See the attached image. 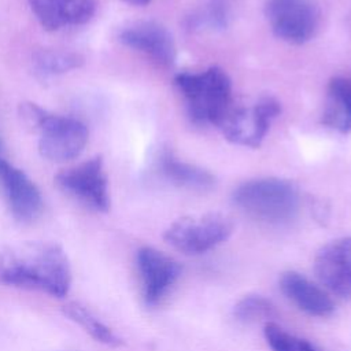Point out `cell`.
I'll use <instances>...</instances> for the list:
<instances>
[{
	"mask_svg": "<svg viewBox=\"0 0 351 351\" xmlns=\"http://www.w3.org/2000/svg\"><path fill=\"white\" fill-rule=\"evenodd\" d=\"M230 11L223 0H210L186 19V26L192 30L210 29L222 30L229 25Z\"/></svg>",
	"mask_w": 351,
	"mask_h": 351,
	"instance_id": "d6986e66",
	"label": "cell"
},
{
	"mask_svg": "<svg viewBox=\"0 0 351 351\" xmlns=\"http://www.w3.org/2000/svg\"><path fill=\"white\" fill-rule=\"evenodd\" d=\"M159 169L170 182L188 189L207 191L215 184V177L208 170L182 162L170 152L160 156Z\"/></svg>",
	"mask_w": 351,
	"mask_h": 351,
	"instance_id": "2e32d148",
	"label": "cell"
},
{
	"mask_svg": "<svg viewBox=\"0 0 351 351\" xmlns=\"http://www.w3.org/2000/svg\"><path fill=\"white\" fill-rule=\"evenodd\" d=\"M0 281L63 298L71 285V269L60 245L51 241H26L0 254Z\"/></svg>",
	"mask_w": 351,
	"mask_h": 351,
	"instance_id": "6da1fadb",
	"label": "cell"
},
{
	"mask_svg": "<svg viewBox=\"0 0 351 351\" xmlns=\"http://www.w3.org/2000/svg\"><path fill=\"white\" fill-rule=\"evenodd\" d=\"M0 189L18 221L32 222L41 214L43 197L36 184L3 158H0Z\"/></svg>",
	"mask_w": 351,
	"mask_h": 351,
	"instance_id": "8fae6325",
	"label": "cell"
},
{
	"mask_svg": "<svg viewBox=\"0 0 351 351\" xmlns=\"http://www.w3.org/2000/svg\"><path fill=\"white\" fill-rule=\"evenodd\" d=\"M233 314L243 322H256L261 319L269 322L276 315V307L269 299L261 295H247L234 304Z\"/></svg>",
	"mask_w": 351,
	"mask_h": 351,
	"instance_id": "44dd1931",
	"label": "cell"
},
{
	"mask_svg": "<svg viewBox=\"0 0 351 351\" xmlns=\"http://www.w3.org/2000/svg\"><path fill=\"white\" fill-rule=\"evenodd\" d=\"M265 14L274 36L295 45L310 41L321 25L315 0H267Z\"/></svg>",
	"mask_w": 351,
	"mask_h": 351,
	"instance_id": "5b68a950",
	"label": "cell"
},
{
	"mask_svg": "<svg viewBox=\"0 0 351 351\" xmlns=\"http://www.w3.org/2000/svg\"><path fill=\"white\" fill-rule=\"evenodd\" d=\"M174 84L195 123L219 128L233 108L230 78L217 66L196 73H180L174 77Z\"/></svg>",
	"mask_w": 351,
	"mask_h": 351,
	"instance_id": "7a4b0ae2",
	"label": "cell"
},
{
	"mask_svg": "<svg viewBox=\"0 0 351 351\" xmlns=\"http://www.w3.org/2000/svg\"><path fill=\"white\" fill-rule=\"evenodd\" d=\"M263 333L273 351H319L310 341L289 333L273 321L265 324Z\"/></svg>",
	"mask_w": 351,
	"mask_h": 351,
	"instance_id": "ffe728a7",
	"label": "cell"
},
{
	"mask_svg": "<svg viewBox=\"0 0 351 351\" xmlns=\"http://www.w3.org/2000/svg\"><path fill=\"white\" fill-rule=\"evenodd\" d=\"M32 12L48 32L81 26L89 22L97 8L96 0H27Z\"/></svg>",
	"mask_w": 351,
	"mask_h": 351,
	"instance_id": "4fadbf2b",
	"label": "cell"
},
{
	"mask_svg": "<svg viewBox=\"0 0 351 351\" xmlns=\"http://www.w3.org/2000/svg\"><path fill=\"white\" fill-rule=\"evenodd\" d=\"M232 199L245 215L271 225L292 221L300 207L298 186L276 177L245 181L233 191Z\"/></svg>",
	"mask_w": 351,
	"mask_h": 351,
	"instance_id": "3957f363",
	"label": "cell"
},
{
	"mask_svg": "<svg viewBox=\"0 0 351 351\" xmlns=\"http://www.w3.org/2000/svg\"><path fill=\"white\" fill-rule=\"evenodd\" d=\"M32 63L37 74L43 77H52L80 69L84 64V58L71 51L43 48L33 53Z\"/></svg>",
	"mask_w": 351,
	"mask_h": 351,
	"instance_id": "e0dca14e",
	"label": "cell"
},
{
	"mask_svg": "<svg viewBox=\"0 0 351 351\" xmlns=\"http://www.w3.org/2000/svg\"><path fill=\"white\" fill-rule=\"evenodd\" d=\"M36 130L40 132L41 156L52 162H64L78 156L88 143V129L81 121L55 115L47 110Z\"/></svg>",
	"mask_w": 351,
	"mask_h": 351,
	"instance_id": "ba28073f",
	"label": "cell"
},
{
	"mask_svg": "<svg viewBox=\"0 0 351 351\" xmlns=\"http://www.w3.org/2000/svg\"><path fill=\"white\" fill-rule=\"evenodd\" d=\"M233 232L232 221L219 213L189 215L174 221L165 232V240L186 255L204 254L223 243Z\"/></svg>",
	"mask_w": 351,
	"mask_h": 351,
	"instance_id": "277c9868",
	"label": "cell"
},
{
	"mask_svg": "<svg viewBox=\"0 0 351 351\" xmlns=\"http://www.w3.org/2000/svg\"><path fill=\"white\" fill-rule=\"evenodd\" d=\"M118 40L123 45L148 56L159 66L169 67L176 60L177 51L174 38L171 33L158 22H133L119 32Z\"/></svg>",
	"mask_w": 351,
	"mask_h": 351,
	"instance_id": "30bf717a",
	"label": "cell"
},
{
	"mask_svg": "<svg viewBox=\"0 0 351 351\" xmlns=\"http://www.w3.org/2000/svg\"><path fill=\"white\" fill-rule=\"evenodd\" d=\"M63 313L67 315L71 321L78 324L86 333H89L96 341H100L110 347H118L122 344L121 337L117 336V333L107 326L104 322H101L89 308L85 306L70 302L63 306Z\"/></svg>",
	"mask_w": 351,
	"mask_h": 351,
	"instance_id": "ac0fdd59",
	"label": "cell"
},
{
	"mask_svg": "<svg viewBox=\"0 0 351 351\" xmlns=\"http://www.w3.org/2000/svg\"><path fill=\"white\" fill-rule=\"evenodd\" d=\"M55 182L85 207L99 213L108 211V181L101 156H93L77 166L62 170L56 174Z\"/></svg>",
	"mask_w": 351,
	"mask_h": 351,
	"instance_id": "8992f818",
	"label": "cell"
},
{
	"mask_svg": "<svg viewBox=\"0 0 351 351\" xmlns=\"http://www.w3.org/2000/svg\"><path fill=\"white\" fill-rule=\"evenodd\" d=\"M125 3H129V4H133V5H145L148 4L151 0H122Z\"/></svg>",
	"mask_w": 351,
	"mask_h": 351,
	"instance_id": "7402d4cb",
	"label": "cell"
},
{
	"mask_svg": "<svg viewBox=\"0 0 351 351\" xmlns=\"http://www.w3.org/2000/svg\"><path fill=\"white\" fill-rule=\"evenodd\" d=\"M3 149V140H1V137H0V151Z\"/></svg>",
	"mask_w": 351,
	"mask_h": 351,
	"instance_id": "cb8c5ba5",
	"label": "cell"
},
{
	"mask_svg": "<svg viewBox=\"0 0 351 351\" xmlns=\"http://www.w3.org/2000/svg\"><path fill=\"white\" fill-rule=\"evenodd\" d=\"M280 112V101L273 96H263L251 107H233L219 129L233 144L258 148Z\"/></svg>",
	"mask_w": 351,
	"mask_h": 351,
	"instance_id": "52a82bcc",
	"label": "cell"
},
{
	"mask_svg": "<svg viewBox=\"0 0 351 351\" xmlns=\"http://www.w3.org/2000/svg\"><path fill=\"white\" fill-rule=\"evenodd\" d=\"M314 271L326 289L351 299V237L325 244L315 255Z\"/></svg>",
	"mask_w": 351,
	"mask_h": 351,
	"instance_id": "7c38bea8",
	"label": "cell"
},
{
	"mask_svg": "<svg viewBox=\"0 0 351 351\" xmlns=\"http://www.w3.org/2000/svg\"><path fill=\"white\" fill-rule=\"evenodd\" d=\"M280 288L298 308L310 315L328 317L335 311V304L329 295L298 271L289 270L282 273Z\"/></svg>",
	"mask_w": 351,
	"mask_h": 351,
	"instance_id": "5bb4252c",
	"label": "cell"
},
{
	"mask_svg": "<svg viewBox=\"0 0 351 351\" xmlns=\"http://www.w3.org/2000/svg\"><path fill=\"white\" fill-rule=\"evenodd\" d=\"M321 122L340 134L351 133V77L336 75L326 86Z\"/></svg>",
	"mask_w": 351,
	"mask_h": 351,
	"instance_id": "9a60e30c",
	"label": "cell"
},
{
	"mask_svg": "<svg viewBox=\"0 0 351 351\" xmlns=\"http://www.w3.org/2000/svg\"><path fill=\"white\" fill-rule=\"evenodd\" d=\"M347 23H348V27H350V32H351V12H350V15H348V21H347Z\"/></svg>",
	"mask_w": 351,
	"mask_h": 351,
	"instance_id": "603a6c76",
	"label": "cell"
},
{
	"mask_svg": "<svg viewBox=\"0 0 351 351\" xmlns=\"http://www.w3.org/2000/svg\"><path fill=\"white\" fill-rule=\"evenodd\" d=\"M136 265L143 299L147 306H156L177 281L181 267L173 258L152 247H143L137 251Z\"/></svg>",
	"mask_w": 351,
	"mask_h": 351,
	"instance_id": "9c48e42d",
	"label": "cell"
}]
</instances>
